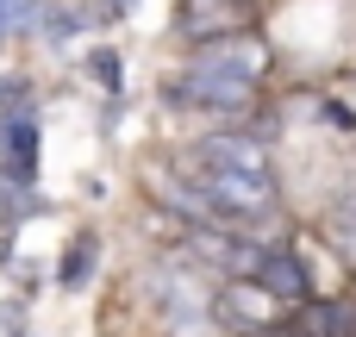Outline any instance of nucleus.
<instances>
[{"mask_svg":"<svg viewBox=\"0 0 356 337\" xmlns=\"http://www.w3.org/2000/svg\"><path fill=\"white\" fill-rule=\"evenodd\" d=\"M188 169H194V194H200L207 219H225V225H263L269 219L275 175L250 138H200L188 150Z\"/></svg>","mask_w":356,"mask_h":337,"instance_id":"nucleus-1","label":"nucleus"},{"mask_svg":"<svg viewBox=\"0 0 356 337\" xmlns=\"http://www.w3.org/2000/svg\"><path fill=\"white\" fill-rule=\"evenodd\" d=\"M250 88H257V50H200L169 81V100L207 106V113H238V106H250Z\"/></svg>","mask_w":356,"mask_h":337,"instance_id":"nucleus-2","label":"nucleus"},{"mask_svg":"<svg viewBox=\"0 0 356 337\" xmlns=\"http://www.w3.org/2000/svg\"><path fill=\"white\" fill-rule=\"evenodd\" d=\"M250 281H257L269 300H313V275H307V263L294 256V244H257Z\"/></svg>","mask_w":356,"mask_h":337,"instance_id":"nucleus-3","label":"nucleus"},{"mask_svg":"<svg viewBox=\"0 0 356 337\" xmlns=\"http://www.w3.org/2000/svg\"><path fill=\"white\" fill-rule=\"evenodd\" d=\"M0 169L13 175V188L38 181V113H6L0 119Z\"/></svg>","mask_w":356,"mask_h":337,"instance_id":"nucleus-4","label":"nucleus"},{"mask_svg":"<svg viewBox=\"0 0 356 337\" xmlns=\"http://www.w3.org/2000/svg\"><path fill=\"white\" fill-rule=\"evenodd\" d=\"M94 269H100V238L81 231V238H69V250H63V263H56V288H63V294H81V288L94 281Z\"/></svg>","mask_w":356,"mask_h":337,"instance_id":"nucleus-5","label":"nucleus"},{"mask_svg":"<svg viewBox=\"0 0 356 337\" xmlns=\"http://www.w3.org/2000/svg\"><path fill=\"white\" fill-rule=\"evenodd\" d=\"M81 25H88V13H75V6H56V0H44V6H38V19H31V31H38L50 50H63L69 38H81Z\"/></svg>","mask_w":356,"mask_h":337,"instance_id":"nucleus-6","label":"nucleus"},{"mask_svg":"<svg viewBox=\"0 0 356 337\" xmlns=\"http://www.w3.org/2000/svg\"><path fill=\"white\" fill-rule=\"evenodd\" d=\"M25 94H31V88H25L19 75H0V119H6V113H25V106H31Z\"/></svg>","mask_w":356,"mask_h":337,"instance_id":"nucleus-7","label":"nucleus"},{"mask_svg":"<svg viewBox=\"0 0 356 337\" xmlns=\"http://www.w3.org/2000/svg\"><path fill=\"white\" fill-rule=\"evenodd\" d=\"M88 63H94V75L106 81V94H119V56H113V50H94Z\"/></svg>","mask_w":356,"mask_h":337,"instance_id":"nucleus-8","label":"nucleus"}]
</instances>
